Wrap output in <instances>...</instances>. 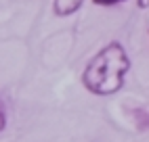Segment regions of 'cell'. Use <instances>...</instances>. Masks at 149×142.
Returning a JSON list of instances; mask_svg holds the SVG:
<instances>
[{
    "mask_svg": "<svg viewBox=\"0 0 149 142\" xmlns=\"http://www.w3.org/2000/svg\"><path fill=\"white\" fill-rule=\"evenodd\" d=\"M130 65V57L122 42H109L86 63L82 71V86L91 94L111 96L122 90Z\"/></svg>",
    "mask_w": 149,
    "mask_h": 142,
    "instance_id": "6da1fadb",
    "label": "cell"
},
{
    "mask_svg": "<svg viewBox=\"0 0 149 142\" xmlns=\"http://www.w3.org/2000/svg\"><path fill=\"white\" fill-rule=\"evenodd\" d=\"M84 0H53V13L57 17H69L82 8Z\"/></svg>",
    "mask_w": 149,
    "mask_h": 142,
    "instance_id": "7a4b0ae2",
    "label": "cell"
},
{
    "mask_svg": "<svg viewBox=\"0 0 149 142\" xmlns=\"http://www.w3.org/2000/svg\"><path fill=\"white\" fill-rule=\"evenodd\" d=\"M97 6H116V4H122L126 0H93Z\"/></svg>",
    "mask_w": 149,
    "mask_h": 142,
    "instance_id": "3957f363",
    "label": "cell"
},
{
    "mask_svg": "<svg viewBox=\"0 0 149 142\" xmlns=\"http://www.w3.org/2000/svg\"><path fill=\"white\" fill-rule=\"evenodd\" d=\"M6 128V109L2 105V100H0V132Z\"/></svg>",
    "mask_w": 149,
    "mask_h": 142,
    "instance_id": "277c9868",
    "label": "cell"
},
{
    "mask_svg": "<svg viewBox=\"0 0 149 142\" xmlns=\"http://www.w3.org/2000/svg\"><path fill=\"white\" fill-rule=\"evenodd\" d=\"M136 6L141 11H145V8H149V0H136Z\"/></svg>",
    "mask_w": 149,
    "mask_h": 142,
    "instance_id": "5b68a950",
    "label": "cell"
}]
</instances>
